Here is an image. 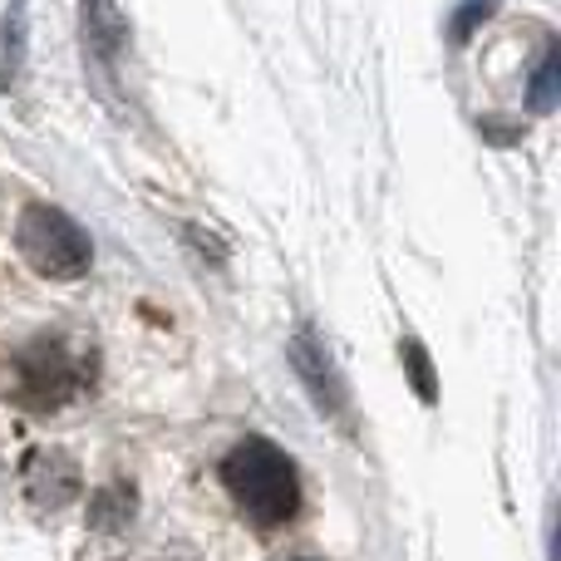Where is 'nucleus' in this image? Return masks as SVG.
I'll return each instance as SVG.
<instances>
[{"mask_svg": "<svg viewBox=\"0 0 561 561\" xmlns=\"http://www.w3.org/2000/svg\"><path fill=\"white\" fill-rule=\"evenodd\" d=\"M552 104H557V45H547L542 65H537V75H533V108L547 114Z\"/></svg>", "mask_w": 561, "mask_h": 561, "instance_id": "obj_8", "label": "nucleus"}, {"mask_svg": "<svg viewBox=\"0 0 561 561\" xmlns=\"http://www.w3.org/2000/svg\"><path fill=\"white\" fill-rule=\"evenodd\" d=\"M409 359H414V385L424 399H434V379H428V359L419 355V345H409Z\"/></svg>", "mask_w": 561, "mask_h": 561, "instance_id": "obj_11", "label": "nucleus"}, {"mask_svg": "<svg viewBox=\"0 0 561 561\" xmlns=\"http://www.w3.org/2000/svg\"><path fill=\"white\" fill-rule=\"evenodd\" d=\"M94 389V350L69 335H39L5 365V394L30 414H59Z\"/></svg>", "mask_w": 561, "mask_h": 561, "instance_id": "obj_1", "label": "nucleus"}, {"mask_svg": "<svg viewBox=\"0 0 561 561\" xmlns=\"http://www.w3.org/2000/svg\"><path fill=\"white\" fill-rule=\"evenodd\" d=\"M296 365H300V375H306V385L316 389V404L325 409V414L345 419V389H340L330 355L316 345V340H310V330H300V340H296Z\"/></svg>", "mask_w": 561, "mask_h": 561, "instance_id": "obj_5", "label": "nucleus"}, {"mask_svg": "<svg viewBox=\"0 0 561 561\" xmlns=\"http://www.w3.org/2000/svg\"><path fill=\"white\" fill-rule=\"evenodd\" d=\"M128 517H134V493H124V488H104V493H94V527L114 533V527H124Z\"/></svg>", "mask_w": 561, "mask_h": 561, "instance_id": "obj_7", "label": "nucleus"}, {"mask_svg": "<svg viewBox=\"0 0 561 561\" xmlns=\"http://www.w3.org/2000/svg\"><path fill=\"white\" fill-rule=\"evenodd\" d=\"M10 25H5V79L10 75H15V69H20V55H25V5H15V10H10Z\"/></svg>", "mask_w": 561, "mask_h": 561, "instance_id": "obj_9", "label": "nucleus"}, {"mask_svg": "<svg viewBox=\"0 0 561 561\" xmlns=\"http://www.w3.org/2000/svg\"><path fill=\"white\" fill-rule=\"evenodd\" d=\"M84 39L104 69L118 65V55H124V20H118L114 0H84Z\"/></svg>", "mask_w": 561, "mask_h": 561, "instance_id": "obj_6", "label": "nucleus"}, {"mask_svg": "<svg viewBox=\"0 0 561 561\" xmlns=\"http://www.w3.org/2000/svg\"><path fill=\"white\" fill-rule=\"evenodd\" d=\"M478 10H483V15H488V10H493V0H468V5L458 10V20H454V35H458V39H463L468 30L478 25Z\"/></svg>", "mask_w": 561, "mask_h": 561, "instance_id": "obj_10", "label": "nucleus"}, {"mask_svg": "<svg viewBox=\"0 0 561 561\" xmlns=\"http://www.w3.org/2000/svg\"><path fill=\"white\" fill-rule=\"evenodd\" d=\"M222 483L232 493V503L242 507V517L256 527L290 523L300 507L296 468H290V458L280 454L272 438H242L222 458Z\"/></svg>", "mask_w": 561, "mask_h": 561, "instance_id": "obj_2", "label": "nucleus"}, {"mask_svg": "<svg viewBox=\"0 0 561 561\" xmlns=\"http://www.w3.org/2000/svg\"><path fill=\"white\" fill-rule=\"evenodd\" d=\"M15 247L39 276L55 280H75L89 272L94 247H89L84 227L75 217H65L59 207H25L15 222Z\"/></svg>", "mask_w": 561, "mask_h": 561, "instance_id": "obj_3", "label": "nucleus"}, {"mask_svg": "<svg viewBox=\"0 0 561 561\" xmlns=\"http://www.w3.org/2000/svg\"><path fill=\"white\" fill-rule=\"evenodd\" d=\"M25 493L35 507H65L79 493V468L59 448H35L25 463Z\"/></svg>", "mask_w": 561, "mask_h": 561, "instance_id": "obj_4", "label": "nucleus"}]
</instances>
